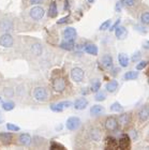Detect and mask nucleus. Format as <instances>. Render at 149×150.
I'll list each match as a JSON object with an SVG mask.
<instances>
[{"label": "nucleus", "mask_w": 149, "mask_h": 150, "mask_svg": "<svg viewBox=\"0 0 149 150\" xmlns=\"http://www.w3.org/2000/svg\"><path fill=\"white\" fill-rule=\"evenodd\" d=\"M33 98H34V100L39 101V102H44V101H46L47 98H48L47 90L44 87H37V88H34V90H33Z\"/></svg>", "instance_id": "obj_1"}, {"label": "nucleus", "mask_w": 149, "mask_h": 150, "mask_svg": "<svg viewBox=\"0 0 149 150\" xmlns=\"http://www.w3.org/2000/svg\"><path fill=\"white\" fill-rule=\"evenodd\" d=\"M82 125V121L81 119L76 117V116H72L70 118L67 119V122H65V127L68 130L70 131H75V130H77Z\"/></svg>", "instance_id": "obj_2"}, {"label": "nucleus", "mask_w": 149, "mask_h": 150, "mask_svg": "<svg viewBox=\"0 0 149 150\" xmlns=\"http://www.w3.org/2000/svg\"><path fill=\"white\" fill-rule=\"evenodd\" d=\"M44 14H45V11H44V9L42 6H33L29 11V15L34 21H40V19H42Z\"/></svg>", "instance_id": "obj_3"}, {"label": "nucleus", "mask_w": 149, "mask_h": 150, "mask_svg": "<svg viewBox=\"0 0 149 150\" xmlns=\"http://www.w3.org/2000/svg\"><path fill=\"white\" fill-rule=\"evenodd\" d=\"M71 78L72 81H74V83H81L83 79H84V76H85V72L84 70L81 69V68H73L71 70Z\"/></svg>", "instance_id": "obj_4"}, {"label": "nucleus", "mask_w": 149, "mask_h": 150, "mask_svg": "<svg viewBox=\"0 0 149 150\" xmlns=\"http://www.w3.org/2000/svg\"><path fill=\"white\" fill-rule=\"evenodd\" d=\"M119 122L115 117H109L105 121V129L109 132H115L118 129Z\"/></svg>", "instance_id": "obj_5"}, {"label": "nucleus", "mask_w": 149, "mask_h": 150, "mask_svg": "<svg viewBox=\"0 0 149 150\" xmlns=\"http://www.w3.org/2000/svg\"><path fill=\"white\" fill-rule=\"evenodd\" d=\"M13 43H14V40L10 33H3L0 37V46L8 48V47H12Z\"/></svg>", "instance_id": "obj_6"}, {"label": "nucleus", "mask_w": 149, "mask_h": 150, "mask_svg": "<svg viewBox=\"0 0 149 150\" xmlns=\"http://www.w3.org/2000/svg\"><path fill=\"white\" fill-rule=\"evenodd\" d=\"M67 87V83H65V78L62 77H57L54 79L53 81V88L57 92H62Z\"/></svg>", "instance_id": "obj_7"}, {"label": "nucleus", "mask_w": 149, "mask_h": 150, "mask_svg": "<svg viewBox=\"0 0 149 150\" xmlns=\"http://www.w3.org/2000/svg\"><path fill=\"white\" fill-rule=\"evenodd\" d=\"M130 144H131L130 136L127 134L121 135L118 141V147L120 148V149H128V148L130 147Z\"/></svg>", "instance_id": "obj_8"}, {"label": "nucleus", "mask_w": 149, "mask_h": 150, "mask_svg": "<svg viewBox=\"0 0 149 150\" xmlns=\"http://www.w3.org/2000/svg\"><path fill=\"white\" fill-rule=\"evenodd\" d=\"M101 62H102L103 68H105L107 70H111L114 66V61H113V57L109 54L103 55V57L101 58Z\"/></svg>", "instance_id": "obj_9"}, {"label": "nucleus", "mask_w": 149, "mask_h": 150, "mask_svg": "<svg viewBox=\"0 0 149 150\" xmlns=\"http://www.w3.org/2000/svg\"><path fill=\"white\" fill-rule=\"evenodd\" d=\"M138 119L140 122H145L149 119V106L145 105L138 112Z\"/></svg>", "instance_id": "obj_10"}, {"label": "nucleus", "mask_w": 149, "mask_h": 150, "mask_svg": "<svg viewBox=\"0 0 149 150\" xmlns=\"http://www.w3.org/2000/svg\"><path fill=\"white\" fill-rule=\"evenodd\" d=\"M76 35H77V31L73 27H67L63 30V35H65V40H74Z\"/></svg>", "instance_id": "obj_11"}, {"label": "nucleus", "mask_w": 149, "mask_h": 150, "mask_svg": "<svg viewBox=\"0 0 149 150\" xmlns=\"http://www.w3.org/2000/svg\"><path fill=\"white\" fill-rule=\"evenodd\" d=\"M88 105V101L85 98H78L77 100H75L74 102V108L77 110H85Z\"/></svg>", "instance_id": "obj_12"}, {"label": "nucleus", "mask_w": 149, "mask_h": 150, "mask_svg": "<svg viewBox=\"0 0 149 150\" xmlns=\"http://www.w3.org/2000/svg\"><path fill=\"white\" fill-rule=\"evenodd\" d=\"M32 142V137L28 133H22L18 136V143L23 146H29Z\"/></svg>", "instance_id": "obj_13"}, {"label": "nucleus", "mask_w": 149, "mask_h": 150, "mask_svg": "<svg viewBox=\"0 0 149 150\" xmlns=\"http://www.w3.org/2000/svg\"><path fill=\"white\" fill-rule=\"evenodd\" d=\"M0 141L4 145H9L13 141V135L10 132H1L0 133Z\"/></svg>", "instance_id": "obj_14"}, {"label": "nucleus", "mask_w": 149, "mask_h": 150, "mask_svg": "<svg viewBox=\"0 0 149 150\" xmlns=\"http://www.w3.org/2000/svg\"><path fill=\"white\" fill-rule=\"evenodd\" d=\"M84 50L87 54L93 55V56H96V55H98V52H99V50H98V47H96L94 44H87V45H85Z\"/></svg>", "instance_id": "obj_15"}, {"label": "nucleus", "mask_w": 149, "mask_h": 150, "mask_svg": "<svg viewBox=\"0 0 149 150\" xmlns=\"http://www.w3.org/2000/svg\"><path fill=\"white\" fill-rule=\"evenodd\" d=\"M105 88L109 93H113V92H115V91L118 89V81H115V79H113V81H109V83L106 84Z\"/></svg>", "instance_id": "obj_16"}, {"label": "nucleus", "mask_w": 149, "mask_h": 150, "mask_svg": "<svg viewBox=\"0 0 149 150\" xmlns=\"http://www.w3.org/2000/svg\"><path fill=\"white\" fill-rule=\"evenodd\" d=\"M30 50H31V53L35 55V56H40L42 52H43V47L41 45L40 43H33L32 45L30 46Z\"/></svg>", "instance_id": "obj_17"}, {"label": "nucleus", "mask_w": 149, "mask_h": 150, "mask_svg": "<svg viewBox=\"0 0 149 150\" xmlns=\"http://www.w3.org/2000/svg\"><path fill=\"white\" fill-rule=\"evenodd\" d=\"M129 60L130 59H129V57H128L126 54L120 53L118 55V61L122 68H127V67L129 66Z\"/></svg>", "instance_id": "obj_18"}, {"label": "nucleus", "mask_w": 149, "mask_h": 150, "mask_svg": "<svg viewBox=\"0 0 149 150\" xmlns=\"http://www.w3.org/2000/svg\"><path fill=\"white\" fill-rule=\"evenodd\" d=\"M60 47L65 50H72L74 48V40H65L60 43Z\"/></svg>", "instance_id": "obj_19"}, {"label": "nucleus", "mask_w": 149, "mask_h": 150, "mask_svg": "<svg viewBox=\"0 0 149 150\" xmlns=\"http://www.w3.org/2000/svg\"><path fill=\"white\" fill-rule=\"evenodd\" d=\"M103 112H104V107L101 106V105H98V104L92 105V107L90 108V114H91V116H99V115H101Z\"/></svg>", "instance_id": "obj_20"}, {"label": "nucleus", "mask_w": 149, "mask_h": 150, "mask_svg": "<svg viewBox=\"0 0 149 150\" xmlns=\"http://www.w3.org/2000/svg\"><path fill=\"white\" fill-rule=\"evenodd\" d=\"M57 15H58L57 4H56V2H52L50 3V8H48V16H50V18H55Z\"/></svg>", "instance_id": "obj_21"}, {"label": "nucleus", "mask_w": 149, "mask_h": 150, "mask_svg": "<svg viewBox=\"0 0 149 150\" xmlns=\"http://www.w3.org/2000/svg\"><path fill=\"white\" fill-rule=\"evenodd\" d=\"M114 31H115V35L118 38V39H123L128 33L127 29L124 28V27H122V26H118Z\"/></svg>", "instance_id": "obj_22"}, {"label": "nucleus", "mask_w": 149, "mask_h": 150, "mask_svg": "<svg viewBox=\"0 0 149 150\" xmlns=\"http://www.w3.org/2000/svg\"><path fill=\"white\" fill-rule=\"evenodd\" d=\"M50 110H53V112H61L62 110H63L65 108L63 101H62V102H59V103L50 104Z\"/></svg>", "instance_id": "obj_23"}, {"label": "nucleus", "mask_w": 149, "mask_h": 150, "mask_svg": "<svg viewBox=\"0 0 149 150\" xmlns=\"http://www.w3.org/2000/svg\"><path fill=\"white\" fill-rule=\"evenodd\" d=\"M89 134H90V137L92 138L93 141H96V142H99L100 139H101V136H102L100 130H98V129H96V128L91 129L89 132Z\"/></svg>", "instance_id": "obj_24"}, {"label": "nucleus", "mask_w": 149, "mask_h": 150, "mask_svg": "<svg viewBox=\"0 0 149 150\" xmlns=\"http://www.w3.org/2000/svg\"><path fill=\"white\" fill-rule=\"evenodd\" d=\"M130 119L131 117L129 114H122L118 117V122L121 125H128L130 122Z\"/></svg>", "instance_id": "obj_25"}, {"label": "nucleus", "mask_w": 149, "mask_h": 150, "mask_svg": "<svg viewBox=\"0 0 149 150\" xmlns=\"http://www.w3.org/2000/svg\"><path fill=\"white\" fill-rule=\"evenodd\" d=\"M106 146L109 148V149H116L118 147V141H116L115 138L113 137H109L107 141H106Z\"/></svg>", "instance_id": "obj_26"}, {"label": "nucleus", "mask_w": 149, "mask_h": 150, "mask_svg": "<svg viewBox=\"0 0 149 150\" xmlns=\"http://www.w3.org/2000/svg\"><path fill=\"white\" fill-rule=\"evenodd\" d=\"M138 77V72L137 71H129L124 74V79L126 81H133Z\"/></svg>", "instance_id": "obj_27"}, {"label": "nucleus", "mask_w": 149, "mask_h": 150, "mask_svg": "<svg viewBox=\"0 0 149 150\" xmlns=\"http://www.w3.org/2000/svg\"><path fill=\"white\" fill-rule=\"evenodd\" d=\"M111 110L115 112H120L123 110V107H122V105H121L120 103L115 102V103H113L112 105H111Z\"/></svg>", "instance_id": "obj_28"}, {"label": "nucleus", "mask_w": 149, "mask_h": 150, "mask_svg": "<svg viewBox=\"0 0 149 150\" xmlns=\"http://www.w3.org/2000/svg\"><path fill=\"white\" fill-rule=\"evenodd\" d=\"M14 107H15V104L13 103L12 101H8V102H4V103H2V108L4 110H6V112L12 110Z\"/></svg>", "instance_id": "obj_29"}, {"label": "nucleus", "mask_w": 149, "mask_h": 150, "mask_svg": "<svg viewBox=\"0 0 149 150\" xmlns=\"http://www.w3.org/2000/svg\"><path fill=\"white\" fill-rule=\"evenodd\" d=\"M100 88H101V83L99 81H93L91 83V88H90V90L92 91V92H98L100 90Z\"/></svg>", "instance_id": "obj_30"}, {"label": "nucleus", "mask_w": 149, "mask_h": 150, "mask_svg": "<svg viewBox=\"0 0 149 150\" xmlns=\"http://www.w3.org/2000/svg\"><path fill=\"white\" fill-rule=\"evenodd\" d=\"M106 99V94L104 91H98L96 94V97H94V100L98 101V102H101V101H104Z\"/></svg>", "instance_id": "obj_31"}, {"label": "nucleus", "mask_w": 149, "mask_h": 150, "mask_svg": "<svg viewBox=\"0 0 149 150\" xmlns=\"http://www.w3.org/2000/svg\"><path fill=\"white\" fill-rule=\"evenodd\" d=\"M6 130L10 132H18L21 128L18 125H14V123H6Z\"/></svg>", "instance_id": "obj_32"}, {"label": "nucleus", "mask_w": 149, "mask_h": 150, "mask_svg": "<svg viewBox=\"0 0 149 150\" xmlns=\"http://www.w3.org/2000/svg\"><path fill=\"white\" fill-rule=\"evenodd\" d=\"M140 22L143 25H149V12H145L140 15Z\"/></svg>", "instance_id": "obj_33"}, {"label": "nucleus", "mask_w": 149, "mask_h": 150, "mask_svg": "<svg viewBox=\"0 0 149 150\" xmlns=\"http://www.w3.org/2000/svg\"><path fill=\"white\" fill-rule=\"evenodd\" d=\"M121 4L123 6H127V8H131V6H135L136 3V0H120Z\"/></svg>", "instance_id": "obj_34"}, {"label": "nucleus", "mask_w": 149, "mask_h": 150, "mask_svg": "<svg viewBox=\"0 0 149 150\" xmlns=\"http://www.w3.org/2000/svg\"><path fill=\"white\" fill-rule=\"evenodd\" d=\"M111 24H112V21H111V19H106L105 22H103L102 24H101V26H100V30L104 31V30H107V29H109V27H111Z\"/></svg>", "instance_id": "obj_35"}, {"label": "nucleus", "mask_w": 149, "mask_h": 150, "mask_svg": "<svg viewBox=\"0 0 149 150\" xmlns=\"http://www.w3.org/2000/svg\"><path fill=\"white\" fill-rule=\"evenodd\" d=\"M1 28H2V30H11L12 25L9 21H3L2 24H1Z\"/></svg>", "instance_id": "obj_36"}, {"label": "nucleus", "mask_w": 149, "mask_h": 150, "mask_svg": "<svg viewBox=\"0 0 149 150\" xmlns=\"http://www.w3.org/2000/svg\"><path fill=\"white\" fill-rule=\"evenodd\" d=\"M147 63H148V62H147V61H145V60H144V61H140V62L136 64V70H137V71H140V70H143L144 68L147 66Z\"/></svg>", "instance_id": "obj_37"}, {"label": "nucleus", "mask_w": 149, "mask_h": 150, "mask_svg": "<svg viewBox=\"0 0 149 150\" xmlns=\"http://www.w3.org/2000/svg\"><path fill=\"white\" fill-rule=\"evenodd\" d=\"M50 149H65V147L62 145L56 143V142H53L52 145H50Z\"/></svg>", "instance_id": "obj_38"}, {"label": "nucleus", "mask_w": 149, "mask_h": 150, "mask_svg": "<svg viewBox=\"0 0 149 150\" xmlns=\"http://www.w3.org/2000/svg\"><path fill=\"white\" fill-rule=\"evenodd\" d=\"M3 93H4L6 97H11V96L13 94V90L11 89V88H6V90L3 91Z\"/></svg>", "instance_id": "obj_39"}, {"label": "nucleus", "mask_w": 149, "mask_h": 150, "mask_svg": "<svg viewBox=\"0 0 149 150\" xmlns=\"http://www.w3.org/2000/svg\"><path fill=\"white\" fill-rule=\"evenodd\" d=\"M134 28L136 29L137 31L138 32H140V33H147V30L145 28H143V27H142V26H138V25H136L135 26V27H134Z\"/></svg>", "instance_id": "obj_40"}, {"label": "nucleus", "mask_w": 149, "mask_h": 150, "mask_svg": "<svg viewBox=\"0 0 149 150\" xmlns=\"http://www.w3.org/2000/svg\"><path fill=\"white\" fill-rule=\"evenodd\" d=\"M140 58V52H136V53L133 55V57H132V61H133V62H136Z\"/></svg>", "instance_id": "obj_41"}, {"label": "nucleus", "mask_w": 149, "mask_h": 150, "mask_svg": "<svg viewBox=\"0 0 149 150\" xmlns=\"http://www.w3.org/2000/svg\"><path fill=\"white\" fill-rule=\"evenodd\" d=\"M119 25H120V19H118V21H117V22L112 26V27H109V31H114V30H115Z\"/></svg>", "instance_id": "obj_42"}, {"label": "nucleus", "mask_w": 149, "mask_h": 150, "mask_svg": "<svg viewBox=\"0 0 149 150\" xmlns=\"http://www.w3.org/2000/svg\"><path fill=\"white\" fill-rule=\"evenodd\" d=\"M122 4H121V2L119 1V2L116 3V6H115V10H116V12H120L121 9H122Z\"/></svg>", "instance_id": "obj_43"}, {"label": "nucleus", "mask_w": 149, "mask_h": 150, "mask_svg": "<svg viewBox=\"0 0 149 150\" xmlns=\"http://www.w3.org/2000/svg\"><path fill=\"white\" fill-rule=\"evenodd\" d=\"M29 2L31 4H40V3L44 2V0H29Z\"/></svg>", "instance_id": "obj_44"}, {"label": "nucleus", "mask_w": 149, "mask_h": 150, "mask_svg": "<svg viewBox=\"0 0 149 150\" xmlns=\"http://www.w3.org/2000/svg\"><path fill=\"white\" fill-rule=\"evenodd\" d=\"M69 21V16H67V17H63V18H61V19H59V21H58V24H59V25H61V24H65V23H67Z\"/></svg>", "instance_id": "obj_45"}, {"label": "nucleus", "mask_w": 149, "mask_h": 150, "mask_svg": "<svg viewBox=\"0 0 149 150\" xmlns=\"http://www.w3.org/2000/svg\"><path fill=\"white\" fill-rule=\"evenodd\" d=\"M3 122V115H2V112H1V110H0V125Z\"/></svg>", "instance_id": "obj_46"}, {"label": "nucleus", "mask_w": 149, "mask_h": 150, "mask_svg": "<svg viewBox=\"0 0 149 150\" xmlns=\"http://www.w3.org/2000/svg\"><path fill=\"white\" fill-rule=\"evenodd\" d=\"M144 47H145L146 50H149V41H147L146 43L144 44Z\"/></svg>", "instance_id": "obj_47"}, {"label": "nucleus", "mask_w": 149, "mask_h": 150, "mask_svg": "<svg viewBox=\"0 0 149 150\" xmlns=\"http://www.w3.org/2000/svg\"><path fill=\"white\" fill-rule=\"evenodd\" d=\"M136 131H132V135H133V138H136L137 137V134L135 133Z\"/></svg>", "instance_id": "obj_48"}, {"label": "nucleus", "mask_w": 149, "mask_h": 150, "mask_svg": "<svg viewBox=\"0 0 149 150\" xmlns=\"http://www.w3.org/2000/svg\"><path fill=\"white\" fill-rule=\"evenodd\" d=\"M88 2H89V3H93V2H94V0H88Z\"/></svg>", "instance_id": "obj_49"}, {"label": "nucleus", "mask_w": 149, "mask_h": 150, "mask_svg": "<svg viewBox=\"0 0 149 150\" xmlns=\"http://www.w3.org/2000/svg\"><path fill=\"white\" fill-rule=\"evenodd\" d=\"M0 101H1V98H0Z\"/></svg>", "instance_id": "obj_50"}]
</instances>
